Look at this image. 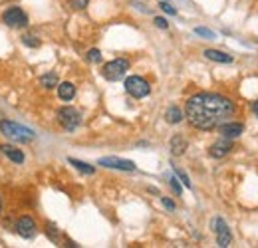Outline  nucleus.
<instances>
[{"label":"nucleus","mask_w":258,"mask_h":248,"mask_svg":"<svg viewBox=\"0 0 258 248\" xmlns=\"http://www.w3.org/2000/svg\"><path fill=\"white\" fill-rule=\"evenodd\" d=\"M234 101L228 99L226 95L211 92L195 93L185 103V117L189 123L201 129V131H211L228 121L234 115Z\"/></svg>","instance_id":"1"},{"label":"nucleus","mask_w":258,"mask_h":248,"mask_svg":"<svg viewBox=\"0 0 258 248\" xmlns=\"http://www.w3.org/2000/svg\"><path fill=\"white\" fill-rule=\"evenodd\" d=\"M0 131H2L4 137L12 139V141H18V143H30L36 137L32 129H28V127L20 123H14V121H0Z\"/></svg>","instance_id":"2"},{"label":"nucleus","mask_w":258,"mask_h":248,"mask_svg":"<svg viewBox=\"0 0 258 248\" xmlns=\"http://www.w3.org/2000/svg\"><path fill=\"white\" fill-rule=\"evenodd\" d=\"M129 70V62L123 58H117V60H111L101 68V76L107 80V82H119L121 78H125Z\"/></svg>","instance_id":"3"},{"label":"nucleus","mask_w":258,"mask_h":248,"mask_svg":"<svg viewBox=\"0 0 258 248\" xmlns=\"http://www.w3.org/2000/svg\"><path fill=\"white\" fill-rule=\"evenodd\" d=\"M2 22L8 28H24L28 26V14L18 6H10L2 12Z\"/></svg>","instance_id":"4"},{"label":"nucleus","mask_w":258,"mask_h":248,"mask_svg":"<svg viewBox=\"0 0 258 248\" xmlns=\"http://www.w3.org/2000/svg\"><path fill=\"white\" fill-rule=\"evenodd\" d=\"M125 92L135 97V99H141V97H147L151 92V86L147 80H143L141 76H129L125 80Z\"/></svg>","instance_id":"5"},{"label":"nucleus","mask_w":258,"mask_h":248,"mask_svg":"<svg viewBox=\"0 0 258 248\" xmlns=\"http://www.w3.org/2000/svg\"><path fill=\"white\" fill-rule=\"evenodd\" d=\"M58 121L66 131H76L82 123V115L74 107H62V109H58Z\"/></svg>","instance_id":"6"},{"label":"nucleus","mask_w":258,"mask_h":248,"mask_svg":"<svg viewBox=\"0 0 258 248\" xmlns=\"http://www.w3.org/2000/svg\"><path fill=\"white\" fill-rule=\"evenodd\" d=\"M97 165L107 167V169H117V171H135V163L129 159H119V157H101Z\"/></svg>","instance_id":"7"},{"label":"nucleus","mask_w":258,"mask_h":248,"mask_svg":"<svg viewBox=\"0 0 258 248\" xmlns=\"http://www.w3.org/2000/svg\"><path fill=\"white\" fill-rule=\"evenodd\" d=\"M14 228H16V232L22 236V238H34L36 236V222H34L32 217H28V215H24V217H20L16 220V224H14Z\"/></svg>","instance_id":"8"},{"label":"nucleus","mask_w":258,"mask_h":248,"mask_svg":"<svg viewBox=\"0 0 258 248\" xmlns=\"http://www.w3.org/2000/svg\"><path fill=\"white\" fill-rule=\"evenodd\" d=\"M242 131H244V125L236 123V121H225L221 125V135L226 139H236L242 135Z\"/></svg>","instance_id":"9"},{"label":"nucleus","mask_w":258,"mask_h":248,"mask_svg":"<svg viewBox=\"0 0 258 248\" xmlns=\"http://www.w3.org/2000/svg\"><path fill=\"white\" fill-rule=\"evenodd\" d=\"M230 149H232V141L225 137V139L217 141L215 145H211L209 153H211V157H215V159H221V157L228 155V153H230Z\"/></svg>","instance_id":"10"},{"label":"nucleus","mask_w":258,"mask_h":248,"mask_svg":"<svg viewBox=\"0 0 258 248\" xmlns=\"http://www.w3.org/2000/svg\"><path fill=\"white\" fill-rule=\"evenodd\" d=\"M58 95L62 101H72L76 97V86L72 82H62L58 84Z\"/></svg>","instance_id":"11"},{"label":"nucleus","mask_w":258,"mask_h":248,"mask_svg":"<svg viewBox=\"0 0 258 248\" xmlns=\"http://www.w3.org/2000/svg\"><path fill=\"white\" fill-rule=\"evenodd\" d=\"M0 149H2V153L8 157L10 161H14V163H24V153L20 151V149H16L14 145H0Z\"/></svg>","instance_id":"12"},{"label":"nucleus","mask_w":258,"mask_h":248,"mask_svg":"<svg viewBox=\"0 0 258 248\" xmlns=\"http://www.w3.org/2000/svg\"><path fill=\"white\" fill-rule=\"evenodd\" d=\"M185 149H187V139L183 135H175L171 139V153L175 157H181L185 153Z\"/></svg>","instance_id":"13"},{"label":"nucleus","mask_w":258,"mask_h":248,"mask_svg":"<svg viewBox=\"0 0 258 248\" xmlns=\"http://www.w3.org/2000/svg\"><path fill=\"white\" fill-rule=\"evenodd\" d=\"M205 58H209V60L219 64H232V56L221 52V50H205Z\"/></svg>","instance_id":"14"},{"label":"nucleus","mask_w":258,"mask_h":248,"mask_svg":"<svg viewBox=\"0 0 258 248\" xmlns=\"http://www.w3.org/2000/svg\"><path fill=\"white\" fill-rule=\"evenodd\" d=\"M40 84H42L46 90L56 88V86H58V74H56V72H48V74H44V76L40 78Z\"/></svg>","instance_id":"15"},{"label":"nucleus","mask_w":258,"mask_h":248,"mask_svg":"<svg viewBox=\"0 0 258 248\" xmlns=\"http://www.w3.org/2000/svg\"><path fill=\"white\" fill-rule=\"evenodd\" d=\"M165 119H167L169 123H181V121H183V111L173 105V107H169V109L165 111Z\"/></svg>","instance_id":"16"},{"label":"nucleus","mask_w":258,"mask_h":248,"mask_svg":"<svg viewBox=\"0 0 258 248\" xmlns=\"http://www.w3.org/2000/svg\"><path fill=\"white\" fill-rule=\"evenodd\" d=\"M68 161H70V165H74V167H76L80 173H84V175H94V173H96V169H94L92 165L84 163V161H78V159H72V157H70Z\"/></svg>","instance_id":"17"},{"label":"nucleus","mask_w":258,"mask_h":248,"mask_svg":"<svg viewBox=\"0 0 258 248\" xmlns=\"http://www.w3.org/2000/svg\"><path fill=\"white\" fill-rule=\"evenodd\" d=\"M230 242H232V234H230V228H226L223 232H217V244L221 248H226L230 246Z\"/></svg>","instance_id":"18"},{"label":"nucleus","mask_w":258,"mask_h":248,"mask_svg":"<svg viewBox=\"0 0 258 248\" xmlns=\"http://www.w3.org/2000/svg\"><path fill=\"white\" fill-rule=\"evenodd\" d=\"M46 234H48V238H50L52 242H56V240H58V226H56L54 222H48V224H46Z\"/></svg>","instance_id":"19"},{"label":"nucleus","mask_w":258,"mask_h":248,"mask_svg":"<svg viewBox=\"0 0 258 248\" xmlns=\"http://www.w3.org/2000/svg\"><path fill=\"white\" fill-rule=\"evenodd\" d=\"M195 34H197V36H203L205 40H215V38H217V34H215V32L209 30V28H203V26L195 28Z\"/></svg>","instance_id":"20"},{"label":"nucleus","mask_w":258,"mask_h":248,"mask_svg":"<svg viewBox=\"0 0 258 248\" xmlns=\"http://www.w3.org/2000/svg\"><path fill=\"white\" fill-rule=\"evenodd\" d=\"M22 44L28 46V48H38V46H40V40H38L36 36H30V34H28V36L22 38Z\"/></svg>","instance_id":"21"},{"label":"nucleus","mask_w":258,"mask_h":248,"mask_svg":"<svg viewBox=\"0 0 258 248\" xmlns=\"http://www.w3.org/2000/svg\"><path fill=\"white\" fill-rule=\"evenodd\" d=\"M68 4H70L72 8H76V10H84V8L90 4V0H68Z\"/></svg>","instance_id":"22"},{"label":"nucleus","mask_w":258,"mask_h":248,"mask_svg":"<svg viewBox=\"0 0 258 248\" xmlns=\"http://www.w3.org/2000/svg\"><path fill=\"white\" fill-rule=\"evenodd\" d=\"M173 169H175V173H177V177L181 179V183H183V185H185V187H189V189H191V181H189V177H187V173H185V171H181V169H177V167H173Z\"/></svg>","instance_id":"23"},{"label":"nucleus","mask_w":258,"mask_h":248,"mask_svg":"<svg viewBox=\"0 0 258 248\" xmlns=\"http://www.w3.org/2000/svg\"><path fill=\"white\" fill-rule=\"evenodd\" d=\"M86 58H88V62H94V64L101 62V54H99V50H96V48H94V50H90Z\"/></svg>","instance_id":"24"},{"label":"nucleus","mask_w":258,"mask_h":248,"mask_svg":"<svg viewBox=\"0 0 258 248\" xmlns=\"http://www.w3.org/2000/svg\"><path fill=\"white\" fill-rule=\"evenodd\" d=\"M159 6H161L163 12H167V14H171V16H175V14H177V10H175V8H173V6L169 4V2H161Z\"/></svg>","instance_id":"25"},{"label":"nucleus","mask_w":258,"mask_h":248,"mask_svg":"<svg viewBox=\"0 0 258 248\" xmlns=\"http://www.w3.org/2000/svg\"><path fill=\"white\" fill-rule=\"evenodd\" d=\"M153 22H155V26H157V28H161V30H167V28H169V22H167L165 18H161V16H157Z\"/></svg>","instance_id":"26"},{"label":"nucleus","mask_w":258,"mask_h":248,"mask_svg":"<svg viewBox=\"0 0 258 248\" xmlns=\"http://www.w3.org/2000/svg\"><path fill=\"white\" fill-rule=\"evenodd\" d=\"M161 203H163V207H165L167 211H175V203H173L171 199H167V197H163V199H161Z\"/></svg>","instance_id":"27"},{"label":"nucleus","mask_w":258,"mask_h":248,"mask_svg":"<svg viewBox=\"0 0 258 248\" xmlns=\"http://www.w3.org/2000/svg\"><path fill=\"white\" fill-rule=\"evenodd\" d=\"M169 185H171V189H173V191H175L177 195H181V185H179V181H177L175 177H173V179L169 181Z\"/></svg>","instance_id":"28"},{"label":"nucleus","mask_w":258,"mask_h":248,"mask_svg":"<svg viewBox=\"0 0 258 248\" xmlns=\"http://www.w3.org/2000/svg\"><path fill=\"white\" fill-rule=\"evenodd\" d=\"M252 111H254V115L258 117V101H254V105H252Z\"/></svg>","instance_id":"29"},{"label":"nucleus","mask_w":258,"mask_h":248,"mask_svg":"<svg viewBox=\"0 0 258 248\" xmlns=\"http://www.w3.org/2000/svg\"><path fill=\"white\" fill-rule=\"evenodd\" d=\"M0 215H2V201H0Z\"/></svg>","instance_id":"30"}]
</instances>
